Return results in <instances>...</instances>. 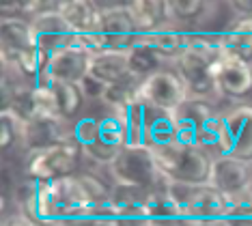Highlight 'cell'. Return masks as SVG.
Masks as SVG:
<instances>
[{
    "label": "cell",
    "mask_w": 252,
    "mask_h": 226,
    "mask_svg": "<svg viewBox=\"0 0 252 226\" xmlns=\"http://www.w3.org/2000/svg\"><path fill=\"white\" fill-rule=\"evenodd\" d=\"M250 166L252 161H244V160L231 158V155H218V158H214V164H211L209 185L224 196L237 194L239 190L248 188L252 183Z\"/></svg>",
    "instance_id": "obj_14"
},
{
    "label": "cell",
    "mask_w": 252,
    "mask_h": 226,
    "mask_svg": "<svg viewBox=\"0 0 252 226\" xmlns=\"http://www.w3.org/2000/svg\"><path fill=\"white\" fill-rule=\"evenodd\" d=\"M224 56H233L244 63H252V17H233L222 28Z\"/></svg>",
    "instance_id": "obj_23"
},
{
    "label": "cell",
    "mask_w": 252,
    "mask_h": 226,
    "mask_svg": "<svg viewBox=\"0 0 252 226\" xmlns=\"http://www.w3.org/2000/svg\"><path fill=\"white\" fill-rule=\"evenodd\" d=\"M82 149L78 142H63L52 149L31 153L26 160V177L35 181L54 183L59 179L73 177L80 172V161H82Z\"/></svg>",
    "instance_id": "obj_4"
},
{
    "label": "cell",
    "mask_w": 252,
    "mask_h": 226,
    "mask_svg": "<svg viewBox=\"0 0 252 226\" xmlns=\"http://www.w3.org/2000/svg\"><path fill=\"white\" fill-rule=\"evenodd\" d=\"M218 151L220 155L252 161V106L242 103L222 114Z\"/></svg>",
    "instance_id": "obj_6"
},
{
    "label": "cell",
    "mask_w": 252,
    "mask_h": 226,
    "mask_svg": "<svg viewBox=\"0 0 252 226\" xmlns=\"http://www.w3.org/2000/svg\"><path fill=\"white\" fill-rule=\"evenodd\" d=\"M114 185L121 188H136V190H156L164 183L159 175L156 158L151 147L145 144H125L119 158L108 168Z\"/></svg>",
    "instance_id": "obj_3"
},
{
    "label": "cell",
    "mask_w": 252,
    "mask_h": 226,
    "mask_svg": "<svg viewBox=\"0 0 252 226\" xmlns=\"http://www.w3.org/2000/svg\"><path fill=\"white\" fill-rule=\"evenodd\" d=\"M91 75L97 78L99 82H104L106 86L117 84L127 80L131 73L129 69V56L127 52H101V54L91 56Z\"/></svg>",
    "instance_id": "obj_22"
},
{
    "label": "cell",
    "mask_w": 252,
    "mask_h": 226,
    "mask_svg": "<svg viewBox=\"0 0 252 226\" xmlns=\"http://www.w3.org/2000/svg\"><path fill=\"white\" fill-rule=\"evenodd\" d=\"M142 37L151 43V48L156 50L164 61L175 63L183 52H186V32L175 26H166L162 31L151 32V34H142Z\"/></svg>",
    "instance_id": "obj_25"
},
{
    "label": "cell",
    "mask_w": 252,
    "mask_h": 226,
    "mask_svg": "<svg viewBox=\"0 0 252 226\" xmlns=\"http://www.w3.org/2000/svg\"><path fill=\"white\" fill-rule=\"evenodd\" d=\"M2 226H43V224H39L35 222V220H31V218H26L24 213H11V216H7L2 220Z\"/></svg>",
    "instance_id": "obj_34"
},
{
    "label": "cell",
    "mask_w": 252,
    "mask_h": 226,
    "mask_svg": "<svg viewBox=\"0 0 252 226\" xmlns=\"http://www.w3.org/2000/svg\"><path fill=\"white\" fill-rule=\"evenodd\" d=\"M173 69L183 80L188 95L194 97V99L214 101L216 97H220V91H218L216 84V63L186 50L173 63Z\"/></svg>",
    "instance_id": "obj_7"
},
{
    "label": "cell",
    "mask_w": 252,
    "mask_h": 226,
    "mask_svg": "<svg viewBox=\"0 0 252 226\" xmlns=\"http://www.w3.org/2000/svg\"><path fill=\"white\" fill-rule=\"evenodd\" d=\"M99 226H119V224H117V220H106V222H101Z\"/></svg>",
    "instance_id": "obj_38"
},
{
    "label": "cell",
    "mask_w": 252,
    "mask_h": 226,
    "mask_svg": "<svg viewBox=\"0 0 252 226\" xmlns=\"http://www.w3.org/2000/svg\"><path fill=\"white\" fill-rule=\"evenodd\" d=\"M121 149H123V147H117V144H112V142L104 140V138H99V140H95L93 144L84 147V149H82V155L91 161V164L110 168V166H112V161L119 158Z\"/></svg>",
    "instance_id": "obj_28"
},
{
    "label": "cell",
    "mask_w": 252,
    "mask_h": 226,
    "mask_svg": "<svg viewBox=\"0 0 252 226\" xmlns=\"http://www.w3.org/2000/svg\"><path fill=\"white\" fill-rule=\"evenodd\" d=\"M226 218H252V183L237 194L226 196Z\"/></svg>",
    "instance_id": "obj_30"
},
{
    "label": "cell",
    "mask_w": 252,
    "mask_h": 226,
    "mask_svg": "<svg viewBox=\"0 0 252 226\" xmlns=\"http://www.w3.org/2000/svg\"><path fill=\"white\" fill-rule=\"evenodd\" d=\"M13 200L18 202V211L24 213L26 218L48 226L56 224V211L52 202V192H50V183L26 177L15 190Z\"/></svg>",
    "instance_id": "obj_12"
},
{
    "label": "cell",
    "mask_w": 252,
    "mask_h": 226,
    "mask_svg": "<svg viewBox=\"0 0 252 226\" xmlns=\"http://www.w3.org/2000/svg\"><path fill=\"white\" fill-rule=\"evenodd\" d=\"M151 151L159 175L164 179L186 185H209L214 158L205 147L175 140L153 147Z\"/></svg>",
    "instance_id": "obj_1"
},
{
    "label": "cell",
    "mask_w": 252,
    "mask_h": 226,
    "mask_svg": "<svg viewBox=\"0 0 252 226\" xmlns=\"http://www.w3.org/2000/svg\"><path fill=\"white\" fill-rule=\"evenodd\" d=\"M147 218L149 226H188L190 222L183 216L179 202L166 188V179L162 185L149 192L147 198Z\"/></svg>",
    "instance_id": "obj_18"
},
{
    "label": "cell",
    "mask_w": 252,
    "mask_h": 226,
    "mask_svg": "<svg viewBox=\"0 0 252 226\" xmlns=\"http://www.w3.org/2000/svg\"><path fill=\"white\" fill-rule=\"evenodd\" d=\"M50 73L54 82L80 84L91 73V54L80 45H71L50 56Z\"/></svg>",
    "instance_id": "obj_16"
},
{
    "label": "cell",
    "mask_w": 252,
    "mask_h": 226,
    "mask_svg": "<svg viewBox=\"0 0 252 226\" xmlns=\"http://www.w3.org/2000/svg\"><path fill=\"white\" fill-rule=\"evenodd\" d=\"M78 86H80V91H82L84 99H104V93H106V89H108L104 82H99V80L93 78L91 73H89L87 78H84Z\"/></svg>",
    "instance_id": "obj_33"
},
{
    "label": "cell",
    "mask_w": 252,
    "mask_h": 226,
    "mask_svg": "<svg viewBox=\"0 0 252 226\" xmlns=\"http://www.w3.org/2000/svg\"><path fill=\"white\" fill-rule=\"evenodd\" d=\"M177 131V142L198 144V147H216L220 140V121L222 114L216 110L214 101L188 97L173 114Z\"/></svg>",
    "instance_id": "obj_2"
},
{
    "label": "cell",
    "mask_w": 252,
    "mask_h": 226,
    "mask_svg": "<svg viewBox=\"0 0 252 226\" xmlns=\"http://www.w3.org/2000/svg\"><path fill=\"white\" fill-rule=\"evenodd\" d=\"M52 95H54V103H56V112L61 119L69 121L80 112L84 101V95L80 91L78 84H69V82H54L52 84Z\"/></svg>",
    "instance_id": "obj_27"
},
{
    "label": "cell",
    "mask_w": 252,
    "mask_h": 226,
    "mask_svg": "<svg viewBox=\"0 0 252 226\" xmlns=\"http://www.w3.org/2000/svg\"><path fill=\"white\" fill-rule=\"evenodd\" d=\"M28 22H31L32 37H35L37 48L48 56H52L56 52L71 48V45L78 43V34L69 28L65 17L59 13V9L41 13Z\"/></svg>",
    "instance_id": "obj_11"
},
{
    "label": "cell",
    "mask_w": 252,
    "mask_h": 226,
    "mask_svg": "<svg viewBox=\"0 0 252 226\" xmlns=\"http://www.w3.org/2000/svg\"><path fill=\"white\" fill-rule=\"evenodd\" d=\"M226 226H252V218H226Z\"/></svg>",
    "instance_id": "obj_36"
},
{
    "label": "cell",
    "mask_w": 252,
    "mask_h": 226,
    "mask_svg": "<svg viewBox=\"0 0 252 226\" xmlns=\"http://www.w3.org/2000/svg\"><path fill=\"white\" fill-rule=\"evenodd\" d=\"M168 24L179 31H211L205 20L211 15L209 11L216 9L214 2L205 0H164Z\"/></svg>",
    "instance_id": "obj_17"
},
{
    "label": "cell",
    "mask_w": 252,
    "mask_h": 226,
    "mask_svg": "<svg viewBox=\"0 0 252 226\" xmlns=\"http://www.w3.org/2000/svg\"><path fill=\"white\" fill-rule=\"evenodd\" d=\"M22 138V123L9 117L7 112L0 114V147L2 151L11 149L13 144H18Z\"/></svg>",
    "instance_id": "obj_32"
},
{
    "label": "cell",
    "mask_w": 252,
    "mask_h": 226,
    "mask_svg": "<svg viewBox=\"0 0 252 226\" xmlns=\"http://www.w3.org/2000/svg\"><path fill=\"white\" fill-rule=\"evenodd\" d=\"M50 192H52L56 222L63 218L80 216V213H89L95 209V205L91 202L87 190H84V185L78 175L65 177V179H59V181L50 183Z\"/></svg>",
    "instance_id": "obj_13"
},
{
    "label": "cell",
    "mask_w": 252,
    "mask_h": 226,
    "mask_svg": "<svg viewBox=\"0 0 252 226\" xmlns=\"http://www.w3.org/2000/svg\"><path fill=\"white\" fill-rule=\"evenodd\" d=\"M101 138V119L82 117L73 123V142L80 144V149L89 147Z\"/></svg>",
    "instance_id": "obj_29"
},
{
    "label": "cell",
    "mask_w": 252,
    "mask_h": 226,
    "mask_svg": "<svg viewBox=\"0 0 252 226\" xmlns=\"http://www.w3.org/2000/svg\"><path fill=\"white\" fill-rule=\"evenodd\" d=\"M250 67H252V63H250Z\"/></svg>",
    "instance_id": "obj_39"
},
{
    "label": "cell",
    "mask_w": 252,
    "mask_h": 226,
    "mask_svg": "<svg viewBox=\"0 0 252 226\" xmlns=\"http://www.w3.org/2000/svg\"><path fill=\"white\" fill-rule=\"evenodd\" d=\"M166 188L179 202L188 222H205V220L226 218V196L211 185H186L166 179Z\"/></svg>",
    "instance_id": "obj_5"
},
{
    "label": "cell",
    "mask_w": 252,
    "mask_h": 226,
    "mask_svg": "<svg viewBox=\"0 0 252 226\" xmlns=\"http://www.w3.org/2000/svg\"><path fill=\"white\" fill-rule=\"evenodd\" d=\"M188 226H226L224 220H205V222H190Z\"/></svg>",
    "instance_id": "obj_37"
},
{
    "label": "cell",
    "mask_w": 252,
    "mask_h": 226,
    "mask_svg": "<svg viewBox=\"0 0 252 226\" xmlns=\"http://www.w3.org/2000/svg\"><path fill=\"white\" fill-rule=\"evenodd\" d=\"M73 140V125L59 117H37L28 123H22V149L31 153L52 149L56 144Z\"/></svg>",
    "instance_id": "obj_9"
},
{
    "label": "cell",
    "mask_w": 252,
    "mask_h": 226,
    "mask_svg": "<svg viewBox=\"0 0 252 226\" xmlns=\"http://www.w3.org/2000/svg\"><path fill=\"white\" fill-rule=\"evenodd\" d=\"M101 138L112 144H117V147H125V144H129V134H127V127L119 117H106L101 119Z\"/></svg>",
    "instance_id": "obj_31"
},
{
    "label": "cell",
    "mask_w": 252,
    "mask_h": 226,
    "mask_svg": "<svg viewBox=\"0 0 252 226\" xmlns=\"http://www.w3.org/2000/svg\"><path fill=\"white\" fill-rule=\"evenodd\" d=\"M127 56H129L131 73H134L136 78H140V80H145V78H149V75H153L156 71H159V69H164L162 65L166 63L162 56L151 48V43H149L142 34H140L138 41L127 50Z\"/></svg>",
    "instance_id": "obj_24"
},
{
    "label": "cell",
    "mask_w": 252,
    "mask_h": 226,
    "mask_svg": "<svg viewBox=\"0 0 252 226\" xmlns=\"http://www.w3.org/2000/svg\"><path fill=\"white\" fill-rule=\"evenodd\" d=\"M140 84L142 80L136 78V75H129L127 80H123V82H117V84H110L104 93V101L108 108L112 110V114H119L123 112L125 108L129 106L131 101L138 97V91H140Z\"/></svg>",
    "instance_id": "obj_26"
},
{
    "label": "cell",
    "mask_w": 252,
    "mask_h": 226,
    "mask_svg": "<svg viewBox=\"0 0 252 226\" xmlns=\"http://www.w3.org/2000/svg\"><path fill=\"white\" fill-rule=\"evenodd\" d=\"M31 22L24 17H2L0 22V48H2V63L13 61L22 52L35 48Z\"/></svg>",
    "instance_id": "obj_20"
},
{
    "label": "cell",
    "mask_w": 252,
    "mask_h": 226,
    "mask_svg": "<svg viewBox=\"0 0 252 226\" xmlns=\"http://www.w3.org/2000/svg\"><path fill=\"white\" fill-rule=\"evenodd\" d=\"M216 84L220 97L242 99L252 93V67L233 56H222L216 63Z\"/></svg>",
    "instance_id": "obj_15"
},
{
    "label": "cell",
    "mask_w": 252,
    "mask_h": 226,
    "mask_svg": "<svg viewBox=\"0 0 252 226\" xmlns=\"http://www.w3.org/2000/svg\"><path fill=\"white\" fill-rule=\"evenodd\" d=\"M59 13L80 37L101 31V11L91 0H59Z\"/></svg>",
    "instance_id": "obj_19"
},
{
    "label": "cell",
    "mask_w": 252,
    "mask_h": 226,
    "mask_svg": "<svg viewBox=\"0 0 252 226\" xmlns=\"http://www.w3.org/2000/svg\"><path fill=\"white\" fill-rule=\"evenodd\" d=\"M138 95L156 106L162 112L173 114L183 101L188 99V89L175 69H159L153 75L142 80Z\"/></svg>",
    "instance_id": "obj_8"
},
{
    "label": "cell",
    "mask_w": 252,
    "mask_h": 226,
    "mask_svg": "<svg viewBox=\"0 0 252 226\" xmlns=\"http://www.w3.org/2000/svg\"><path fill=\"white\" fill-rule=\"evenodd\" d=\"M125 9H127L138 34H151L170 26L168 17H166L164 0H131V2H125Z\"/></svg>",
    "instance_id": "obj_21"
},
{
    "label": "cell",
    "mask_w": 252,
    "mask_h": 226,
    "mask_svg": "<svg viewBox=\"0 0 252 226\" xmlns=\"http://www.w3.org/2000/svg\"><path fill=\"white\" fill-rule=\"evenodd\" d=\"M101 11V37L112 52H127L140 39L125 2H97Z\"/></svg>",
    "instance_id": "obj_10"
},
{
    "label": "cell",
    "mask_w": 252,
    "mask_h": 226,
    "mask_svg": "<svg viewBox=\"0 0 252 226\" xmlns=\"http://www.w3.org/2000/svg\"><path fill=\"white\" fill-rule=\"evenodd\" d=\"M228 9L233 11L235 17H252V0H237V2H228Z\"/></svg>",
    "instance_id": "obj_35"
}]
</instances>
